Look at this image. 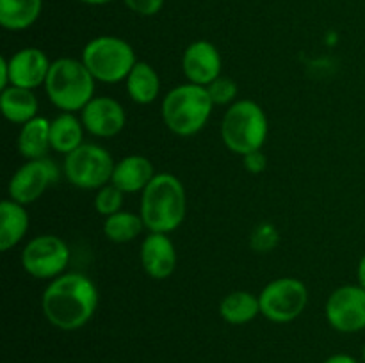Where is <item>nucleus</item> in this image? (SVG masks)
I'll return each mask as SVG.
<instances>
[{"mask_svg": "<svg viewBox=\"0 0 365 363\" xmlns=\"http://www.w3.org/2000/svg\"><path fill=\"white\" fill-rule=\"evenodd\" d=\"M324 313L334 330L356 333L365 330V288L360 285H342L328 298Z\"/></svg>", "mask_w": 365, "mask_h": 363, "instance_id": "9b49d317", "label": "nucleus"}, {"mask_svg": "<svg viewBox=\"0 0 365 363\" xmlns=\"http://www.w3.org/2000/svg\"><path fill=\"white\" fill-rule=\"evenodd\" d=\"M123 198H125V192L120 191L116 185L113 184H107L103 185L102 189H98L95 194V210L100 214V216H113V214L120 212L121 206H123Z\"/></svg>", "mask_w": 365, "mask_h": 363, "instance_id": "393cba45", "label": "nucleus"}, {"mask_svg": "<svg viewBox=\"0 0 365 363\" xmlns=\"http://www.w3.org/2000/svg\"><path fill=\"white\" fill-rule=\"evenodd\" d=\"M11 82H9V66H7V57H2L0 59V89H6L9 88Z\"/></svg>", "mask_w": 365, "mask_h": 363, "instance_id": "c756f323", "label": "nucleus"}, {"mask_svg": "<svg viewBox=\"0 0 365 363\" xmlns=\"http://www.w3.org/2000/svg\"><path fill=\"white\" fill-rule=\"evenodd\" d=\"M43 0H0V25L6 31H25L36 23Z\"/></svg>", "mask_w": 365, "mask_h": 363, "instance_id": "5701e85b", "label": "nucleus"}, {"mask_svg": "<svg viewBox=\"0 0 365 363\" xmlns=\"http://www.w3.org/2000/svg\"><path fill=\"white\" fill-rule=\"evenodd\" d=\"M21 267L36 280H56L70 265L71 253L57 235H38L21 251Z\"/></svg>", "mask_w": 365, "mask_h": 363, "instance_id": "1a4fd4ad", "label": "nucleus"}, {"mask_svg": "<svg viewBox=\"0 0 365 363\" xmlns=\"http://www.w3.org/2000/svg\"><path fill=\"white\" fill-rule=\"evenodd\" d=\"M153 177H155V169L146 157L128 155L116 162L110 184L116 185L125 194H134V192L145 191Z\"/></svg>", "mask_w": 365, "mask_h": 363, "instance_id": "dca6fc26", "label": "nucleus"}, {"mask_svg": "<svg viewBox=\"0 0 365 363\" xmlns=\"http://www.w3.org/2000/svg\"><path fill=\"white\" fill-rule=\"evenodd\" d=\"M29 230V212L25 205L4 199L0 203V249L9 251L25 238Z\"/></svg>", "mask_w": 365, "mask_h": 363, "instance_id": "f3484780", "label": "nucleus"}, {"mask_svg": "<svg viewBox=\"0 0 365 363\" xmlns=\"http://www.w3.org/2000/svg\"><path fill=\"white\" fill-rule=\"evenodd\" d=\"M214 103L203 85L187 84L171 89L160 103V114L168 130L180 137L198 134L209 121Z\"/></svg>", "mask_w": 365, "mask_h": 363, "instance_id": "7ed1b4c3", "label": "nucleus"}, {"mask_svg": "<svg viewBox=\"0 0 365 363\" xmlns=\"http://www.w3.org/2000/svg\"><path fill=\"white\" fill-rule=\"evenodd\" d=\"M323 363H359V362L349 354H334L328 359H324Z\"/></svg>", "mask_w": 365, "mask_h": 363, "instance_id": "7c9ffc66", "label": "nucleus"}, {"mask_svg": "<svg viewBox=\"0 0 365 363\" xmlns=\"http://www.w3.org/2000/svg\"><path fill=\"white\" fill-rule=\"evenodd\" d=\"M95 77L82 60L61 57L50 66L45 91L57 109L63 112H77L95 98Z\"/></svg>", "mask_w": 365, "mask_h": 363, "instance_id": "20e7f679", "label": "nucleus"}, {"mask_svg": "<svg viewBox=\"0 0 365 363\" xmlns=\"http://www.w3.org/2000/svg\"><path fill=\"white\" fill-rule=\"evenodd\" d=\"M187 198L182 182L175 174L159 173L153 177L141 196V217L148 231L171 233L184 223Z\"/></svg>", "mask_w": 365, "mask_h": 363, "instance_id": "f03ea898", "label": "nucleus"}, {"mask_svg": "<svg viewBox=\"0 0 365 363\" xmlns=\"http://www.w3.org/2000/svg\"><path fill=\"white\" fill-rule=\"evenodd\" d=\"M11 85L24 89H36L45 85L52 63L46 53L36 46H27L7 59Z\"/></svg>", "mask_w": 365, "mask_h": 363, "instance_id": "4468645a", "label": "nucleus"}, {"mask_svg": "<svg viewBox=\"0 0 365 363\" xmlns=\"http://www.w3.org/2000/svg\"><path fill=\"white\" fill-rule=\"evenodd\" d=\"M364 363H365V347H364Z\"/></svg>", "mask_w": 365, "mask_h": 363, "instance_id": "72a5a7b5", "label": "nucleus"}, {"mask_svg": "<svg viewBox=\"0 0 365 363\" xmlns=\"http://www.w3.org/2000/svg\"><path fill=\"white\" fill-rule=\"evenodd\" d=\"M86 132L95 137L109 139L120 134L127 125V112L118 100L110 96H95L81 110Z\"/></svg>", "mask_w": 365, "mask_h": 363, "instance_id": "f8f14e48", "label": "nucleus"}, {"mask_svg": "<svg viewBox=\"0 0 365 363\" xmlns=\"http://www.w3.org/2000/svg\"><path fill=\"white\" fill-rule=\"evenodd\" d=\"M260 313L259 295L246 290H235L225 295L220 302V315L232 326H242Z\"/></svg>", "mask_w": 365, "mask_h": 363, "instance_id": "4be33fe9", "label": "nucleus"}, {"mask_svg": "<svg viewBox=\"0 0 365 363\" xmlns=\"http://www.w3.org/2000/svg\"><path fill=\"white\" fill-rule=\"evenodd\" d=\"M260 313L267 320L287 324L298 319L309 302V290L298 278H278L269 281L259 294Z\"/></svg>", "mask_w": 365, "mask_h": 363, "instance_id": "6e6552de", "label": "nucleus"}, {"mask_svg": "<svg viewBox=\"0 0 365 363\" xmlns=\"http://www.w3.org/2000/svg\"><path fill=\"white\" fill-rule=\"evenodd\" d=\"M127 93L132 102L139 105H150L157 100L160 93V78L155 68L148 63L138 60L127 77Z\"/></svg>", "mask_w": 365, "mask_h": 363, "instance_id": "412c9836", "label": "nucleus"}, {"mask_svg": "<svg viewBox=\"0 0 365 363\" xmlns=\"http://www.w3.org/2000/svg\"><path fill=\"white\" fill-rule=\"evenodd\" d=\"M267 134L269 121L262 107L253 100H237L232 103L221 121L223 144L241 157L262 149Z\"/></svg>", "mask_w": 365, "mask_h": 363, "instance_id": "39448f33", "label": "nucleus"}, {"mask_svg": "<svg viewBox=\"0 0 365 363\" xmlns=\"http://www.w3.org/2000/svg\"><path fill=\"white\" fill-rule=\"evenodd\" d=\"M57 180H59V169L48 157L27 160L11 177L9 185H7L9 199L21 205L38 201Z\"/></svg>", "mask_w": 365, "mask_h": 363, "instance_id": "9d476101", "label": "nucleus"}, {"mask_svg": "<svg viewBox=\"0 0 365 363\" xmlns=\"http://www.w3.org/2000/svg\"><path fill=\"white\" fill-rule=\"evenodd\" d=\"M38 98L32 89L9 85L0 96V109L4 117L14 125H25L27 121L34 120L38 116Z\"/></svg>", "mask_w": 365, "mask_h": 363, "instance_id": "6ab92c4d", "label": "nucleus"}, {"mask_svg": "<svg viewBox=\"0 0 365 363\" xmlns=\"http://www.w3.org/2000/svg\"><path fill=\"white\" fill-rule=\"evenodd\" d=\"M221 68H223V60H221L220 50L205 39L191 43L182 57V71L185 78L191 84L203 85V88L221 77Z\"/></svg>", "mask_w": 365, "mask_h": 363, "instance_id": "ddd939ff", "label": "nucleus"}, {"mask_svg": "<svg viewBox=\"0 0 365 363\" xmlns=\"http://www.w3.org/2000/svg\"><path fill=\"white\" fill-rule=\"evenodd\" d=\"M84 125L82 120L73 116V112H63L50 121V142L52 149L57 153L75 152L78 146L84 144Z\"/></svg>", "mask_w": 365, "mask_h": 363, "instance_id": "aec40b11", "label": "nucleus"}, {"mask_svg": "<svg viewBox=\"0 0 365 363\" xmlns=\"http://www.w3.org/2000/svg\"><path fill=\"white\" fill-rule=\"evenodd\" d=\"M141 263L152 280H166L177 267V249L168 233L150 231L141 244Z\"/></svg>", "mask_w": 365, "mask_h": 363, "instance_id": "2eb2a0df", "label": "nucleus"}, {"mask_svg": "<svg viewBox=\"0 0 365 363\" xmlns=\"http://www.w3.org/2000/svg\"><path fill=\"white\" fill-rule=\"evenodd\" d=\"M114 160L106 148L84 142L75 152L64 155V174L71 185L84 191H98L110 184Z\"/></svg>", "mask_w": 365, "mask_h": 363, "instance_id": "0eeeda50", "label": "nucleus"}, {"mask_svg": "<svg viewBox=\"0 0 365 363\" xmlns=\"http://www.w3.org/2000/svg\"><path fill=\"white\" fill-rule=\"evenodd\" d=\"M356 276H359V285L365 288V255L360 258L359 269H356Z\"/></svg>", "mask_w": 365, "mask_h": 363, "instance_id": "2f4dec72", "label": "nucleus"}, {"mask_svg": "<svg viewBox=\"0 0 365 363\" xmlns=\"http://www.w3.org/2000/svg\"><path fill=\"white\" fill-rule=\"evenodd\" d=\"M207 91H209L214 105H232L237 102L235 98L239 95V88L235 80L228 77H217L216 80L207 85Z\"/></svg>", "mask_w": 365, "mask_h": 363, "instance_id": "bb28decb", "label": "nucleus"}, {"mask_svg": "<svg viewBox=\"0 0 365 363\" xmlns=\"http://www.w3.org/2000/svg\"><path fill=\"white\" fill-rule=\"evenodd\" d=\"M143 228L146 226L141 214L125 212V210H120V212L106 217V221H103V235L114 244L132 242L143 233Z\"/></svg>", "mask_w": 365, "mask_h": 363, "instance_id": "b1692460", "label": "nucleus"}, {"mask_svg": "<svg viewBox=\"0 0 365 363\" xmlns=\"http://www.w3.org/2000/svg\"><path fill=\"white\" fill-rule=\"evenodd\" d=\"M18 152L25 160L45 159L48 149H52L50 142V121L46 117L36 116L34 120L21 125L18 134Z\"/></svg>", "mask_w": 365, "mask_h": 363, "instance_id": "a211bd4d", "label": "nucleus"}, {"mask_svg": "<svg viewBox=\"0 0 365 363\" xmlns=\"http://www.w3.org/2000/svg\"><path fill=\"white\" fill-rule=\"evenodd\" d=\"M125 6L141 16H153L164 6V0H123Z\"/></svg>", "mask_w": 365, "mask_h": 363, "instance_id": "cd10ccee", "label": "nucleus"}, {"mask_svg": "<svg viewBox=\"0 0 365 363\" xmlns=\"http://www.w3.org/2000/svg\"><path fill=\"white\" fill-rule=\"evenodd\" d=\"M82 4H88V6H106V4L113 2V0H78Z\"/></svg>", "mask_w": 365, "mask_h": 363, "instance_id": "473e14b6", "label": "nucleus"}, {"mask_svg": "<svg viewBox=\"0 0 365 363\" xmlns=\"http://www.w3.org/2000/svg\"><path fill=\"white\" fill-rule=\"evenodd\" d=\"M98 288L86 274L64 273L52 280L41 298L43 315L57 330L84 327L98 308Z\"/></svg>", "mask_w": 365, "mask_h": 363, "instance_id": "f257e3e1", "label": "nucleus"}, {"mask_svg": "<svg viewBox=\"0 0 365 363\" xmlns=\"http://www.w3.org/2000/svg\"><path fill=\"white\" fill-rule=\"evenodd\" d=\"M242 162H245V167L248 173L260 174L266 171L267 157H266V153H262V149H257V152L246 153V155L242 157Z\"/></svg>", "mask_w": 365, "mask_h": 363, "instance_id": "c85d7f7f", "label": "nucleus"}, {"mask_svg": "<svg viewBox=\"0 0 365 363\" xmlns=\"http://www.w3.org/2000/svg\"><path fill=\"white\" fill-rule=\"evenodd\" d=\"M280 242V233H278L277 226L273 223H260L253 228L252 235H250V248L252 251L259 253V255H266L271 253Z\"/></svg>", "mask_w": 365, "mask_h": 363, "instance_id": "a878e982", "label": "nucleus"}, {"mask_svg": "<svg viewBox=\"0 0 365 363\" xmlns=\"http://www.w3.org/2000/svg\"><path fill=\"white\" fill-rule=\"evenodd\" d=\"M82 63L103 84H118L127 80L135 66V52L125 39L116 36H98L91 39L82 50Z\"/></svg>", "mask_w": 365, "mask_h": 363, "instance_id": "423d86ee", "label": "nucleus"}]
</instances>
